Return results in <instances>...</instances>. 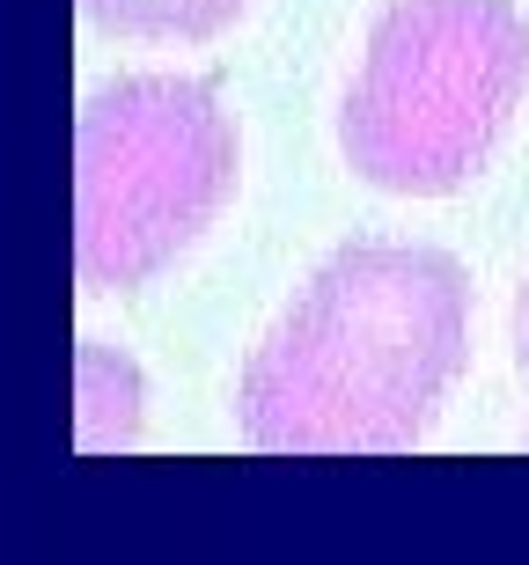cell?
<instances>
[{
	"label": "cell",
	"mask_w": 529,
	"mask_h": 565,
	"mask_svg": "<svg viewBox=\"0 0 529 565\" xmlns=\"http://www.w3.org/2000/svg\"><path fill=\"white\" fill-rule=\"evenodd\" d=\"M515 353H522V367H529V287H522V309H515Z\"/></svg>",
	"instance_id": "cell-5"
},
{
	"label": "cell",
	"mask_w": 529,
	"mask_h": 565,
	"mask_svg": "<svg viewBox=\"0 0 529 565\" xmlns=\"http://www.w3.org/2000/svg\"><path fill=\"white\" fill-rule=\"evenodd\" d=\"M235 126L207 82L133 74L82 104L74 257L88 287H140L229 206Z\"/></svg>",
	"instance_id": "cell-3"
},
{
	"label": "cell",
	"mask_w": 529,
	"mask_h": 565,
	"mask_svg": "<svg viewBox=\"0 0 529 565\" xmlns=\"http://www.w3.org/2000/svg\"><path fill=\"white\" fill-rule=\"evenodd\" d=\"M251 0H82V15L110 38H213Z\"/></svg>",
	"instance_id": "cell-4"
},
{
	"label": "cell",
	"mask_w": 529,
	"mask_h": 565,
	"mask_svg": "<svg viewBox=\"0 0 529 565\" xmlns=\"http://www.w3.org/2000/svg\"><path fill=\"white\" fill-rule=\"evenodd\" d=\"M522 96L529 22L508 0H398L368 38L339 147L368 184L442 199L486 169Z\"/></svg>",
	"instance_id": "cell-2"
},
{
	"label": "cell",
	"mask_w": 529,
	"mask_h": 565,
	"mask_svg": "<svg viewBox=\"0 0 529 565\" xmlns=\"http://www.w3.org/2000/svg\"><path fill=\"white\" fill-rule=\"evenodd\" d=\"M470 287L420 243H353L243 367V434L273 456L412 448L464 375Z\"/></svg>",
	"instance_id": "cell-1"
}]
</instances>
